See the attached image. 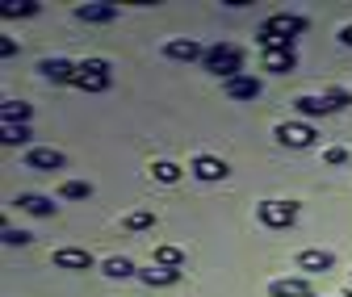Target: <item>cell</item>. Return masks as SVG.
Instances as JSON below:
<instances>
[{"label":"cell","mask_w":352,"mask_h":297,"mask_svg":"<svg viewBox=\"0 0 352 297\" xmlns=\"http://www.w3.org/2000/svg\"><path fill=\"white\" fill-rule=\"evenodd\" d=\"M298 67V51H294V42H285V47L277 51H264V71H273V75H285Z\"/></svg>","instance_id":"4fadbf2b"},{"label":"cell","mask_w":352,"mask_h":297,"mask_svg":"<svg viewBox=\"0 0 352 297\" xmlns=\"http://www.w3.org/2000/svg\"><path fill=\"white\" fill-rule=\"evenodd\" d=\"M223 93H227L231 101H256V97L264 93V84H260L256 75H235V80L223 84Z\"/></svg>","instance_id":"9a60e30c"},{"label":"cell","mask_w":352,"mask_h":297,"mask_svg":"<svg viewBox=\"0 0 352 297\" xmlns=\"http://www.w3.org/2000/svg\"><path fill=\"white\" fill-rule=\"evenodd\" d=\"M340 42H344V47H352V21H348V25L340 29Z\"/></svg>","instance_id":"4dcf8cb0"},{"label":"cell","mask_w":352,"mask_h":297,"mask_svg":"<svg viewBox=\"0 0 352 297\" xmlns=\"http://www.w3.org/2000/svg\"><path fill=\"white\" fill-rule=\"evenodd\" d=\"M151 176H155L160 185H176V180H181V167H176L172 159H155V163H151Z\"/></svg>","instance_id":"603a6c76"},{"label":"cell","mask_w":352,"mask_h":297,"mask_svg":"<svg viewBox=\"0 0 352 297\" xmlns=\"http://www.w3.org/2000/svg\"><path fill=\"white\" fill-rule=\"evenodd\" d=\"M38 5L34 0H9V5H0V17H34Z\"/></svg>","instance_id":"484cf974"},{"label":"cell","mask_w":352,"mask_h":297,"mask_svg":"<svg viewBox=\"0 0 352 297\" xmlns=\"http://www.w3.org/2000/svg\"><path fill=\"white\" fill-rule=\"evenodd\" d=\"M323 163H327V167H344V163H348V147H340V143L327 147V151H323Z\"/></svg>","instance_id":"83f0119b"},{"label":"cell","mask_w":352,"mask_h":297,"mask_svg":"<svg viewBox=\"0 0 352 297\" xmlns=\"http://www.w3.org/2000/svg\"><path fill=\"white\" fill-rule=\"evenodd\" d=\"M340 297H352V289H348V293H340Z\"/></svg>","instance_id":"1f68e13d"},{"label":"cell","mask_w":352,"mask_h":297,"mask_svg":"<svg viewBox=\"0 0 352 297\" xmlns=\"http://www.w3.org/2000/svg\"><path fill=\"white\" fill-rule=\"evenodd\" d=\"M38 71L47 75L51 84H76L80 63H67V59H42V63H38Z\"/></svg>","instance_id":"2e32d148"},{"label":"cell","mask_w":352,"mask_h":297,"mask_svg":"<svg viewBox=\"0 0 352 297\" xmlns=\"http://www.w3.org/2000/svg\"><path fill=\"white\" fill-rule=\"evenodd\" d=\"M0 239H5V247H30L34 243L30 230H13V226H5V235H0Z\"/></svg>","instance_id":"4316f807"},{"label":"cell","mask_w":352,"mask_h":297,"mask_svg":"<svg viewBox=\"0 0 352 297\" xmlns=\"http://www.w3.org/2000/svg\"><path fill=\"white\" fill-rule=\"evenodd\" d=\"M155 264H160V268H181V264H185V251L172 247V243H160V247H155Z\"/></svg>","instance_id":"7402d4cb"},{"label":"cell","mask_w":352,"mask_h":297,"mask_svg":"<svg viewBox=\"0 0 352 297\" xmlns=\"http://www.w3.org/2000/svg\"><path fill=\"white\" fill-rule=\"evenodd\" d=\"M256 218L269 226V230H289V226L298 222V205L273 197V201H260V205H256Z\"/></svg>","instance_id":"7a4b0ae2"},{"label":"cell","mask_w":352,"mask_h":297,"mask_svg":"<svg viewBox=\"0 0 352 297\" xmlns=\"http://www.w3.org/2000/svg\"><path fill=\"white\" fill-rule=\"evenodd\" d=\"M210 71H218L223 75V84L227 80H235V75H243V55H239V47L235 42H214V47L206 51V59H201Z\"/></svg>","instance_id":"6da1fadb"},{"label":"cell","mask_w":352,"mask_h":297,"mask_svg":"<svg viewBox=\"0 0 352 297\" xmlns=\"http://www.w3.org/2000/svg\"><path fill=\"white\" fill-rule=\"evenodd\" d=\"M101 272H105V276H113V281H126V276H139L135 260H126V256H109V260H101Z\"/></svg>","instance_id":"d6986e66"},{"label":"cell","mask_w":352,"mask_h":297,"mask_svg":"<svg viewBox=\"0 0 352 297\" xmlns=\"http://www.w3.org/2000/svg\"><path fill=\"white\" fill-rule=\"evenodd\" d=\"M294 113H298V117H306V121H315V117H327V113H336V105H331L327 97L302 93V97H294Z\"/></svg>","instance_id":"8fae6325"},{"label":"cell","mask_w":352,"mask_h":297,"mask_svg":"<svg viewBox=\"0 0 352 297\" xmlns=\"http://www.w3.org/2000/svg\"><path fill=\"white\" fill-rule=\"evenodd\" d=\"M269 297H315V289L306 276H277L269 281Z\"/></svg>","instance_id":"7c38bea8"},{"label":"cell","mask_w":352,"mask_h":297,"mask_svg":"<svg viewBox=\"0 0 352 297\" xmlns=\"http://www.w3.org/2000/svg\"><path fill=\"white\" fill-rule=\"evenodd\" d=\"M21 163L30 167V172H63V167H67V155L55 151V147H30V151L21 155Z\"/></svg>","instance_id":"5b68a950"},{"label":"cell","mask_w":352,"mask_h":297,"mask_svg":"<svg viewBox=\"0 0 352 297\" xmlns=\"http://www.w3.org/2000/svg\"><path fill=\"white\" fill-rule=\"evenodd\" d=\"M151 226H155V209H135V214L122 218V230H130V235H143Z\"/></svg>","instance_id":"44dd1931"},{"label":"cell","mask_w":352,"mask_h":297,"mask_svg":"<svg viewBox=\"0 0 352 297\" xmlns=\"http://www.w3.org/2000/svg\"><path fill=\"white\" fill-rule=\"evenodd\" d=\"M34 134H30V126H5V130H0V143L5 147H25Z\"/></svg>","instance_id":"d4e9b609"},{"label":"cell","mask_w":352,"mask_h":297,"mask_svg":"<svg viewBox=\"0 0 352 297\" xmlns=\"http://www.w3.org/2000/svg\"><path fill=\"white\" fill-rule=\"evenodd\" d=\"M59 197H63V201H88V197H93V185H84V180H63V185H59Z\"/></svg>","instance_id":"cb8c5ba5"},{"label":"cell","mask_w":352,"mask_h":297,"mask_svg":"<svg viewBox=\"0 0 352 297\" xmlns=\"http://www.w3.org/2000/svg\"><path fill=\"white\" fill-rule=\"evenodd\" d=\"M189 172H193L197 180H206V185H218V180H227V176H231V167L218 159V155H197V159L189 163Z\"/></svg>","instance_id":"ba28073f"},{"label":"cell","mask_w":352,"mask_h":297,"mask_svg":"<svg viewBox=\"0 0 352 297\" xmlns=\"http://www.w3.org/2000/svg\"><path fill=\"white\" fill-rule=\"evenodd\" d=\"M323 97H327V101H331L336 109H344V105H352V93H348V88H331V93H323Z\"/></svg>","instance_id":"f1b7e54d"},{"label":"cell","mask_w":352,"mask_h":297,"mask_svg":"<svg viewBox=\"0 0 352 297\" xmlns=\"http://www.w3.org/2000/svg\"><path fill=\"white\" fill-rule=\"evenodd\" d=\"M13 205L25 209V214H34V218H55V209H59L51 197H42V193H17Z\"/></svg>","instance_id":"5bb4252c"},{"label":"cell","mask_w":352,"mask_h":297,"mask_svg":"<svg viewBox=\"0 0 352 297\" xmlns=\"http://www.w3.org/2000/svg\"><path fill=\"white\" fill-rule=\"evenodd\" d=\"M139 281L151 285V289H155V285H176V281H181V268H160V264H151V268L139 272Z\"/></svg>","instance_id":"ffe728a7"},{"label":"cell","mask_w":352,"mask_h":297,"mask_svg":"<svg viewBox=\"0 0 352 297\" xmlns=\"http://www.w3.org/2000/svg\"><path fill=\"white\" fill-rule=\"evenodd\" d=\"M0 55H5V59H13V55H17V42H13L9 34H0Z\"/></svg>","instance_id":"f546056e"},{"label":"cell","mask_w":352,"mask_h":297,"mask_svg":"<svg viewBox=\"0 0 352 297\" xmlns=\"http://www.w3.org/2000/svg\"><path fill=\"white\" fill-rule=\"evenodd\" d=\"M294 264H298V272H331L336 268V256H331V251H323V247H302L298 256H294Z\"/></svg>","instance_id":"9c48e42d"},{"label":"cell","mask_w":352,"mask_h":297,"mask_svg":"<svg viewBox=\"0 0 352 297\" xmlns=\"http://www.w3.org/2000/svg\"><path fill=\"white\" fill-rule=\"evenodd\" d=\"M118 5H80L76 9V17L80 21H88V25H109V21H118Z\"/></svg>","instance_id":"e0dca14e"},{"label":"cell","mask_w":352,"mask_h":297,"mask_svg":"<svg viewBox=\"0 0 352 297\" xmlns=\"http://www.w3.org/2000/svg\"><path fill=\"white\" fill-rule=\"evenodd\" d=\"M164 59H176V63H197L206 59V47L197 38H168L164 42Z\"/></svg>","instance_id":"8992f818"},{"label":"cell","mask_w":352,"mask_h":297,"mask_svg":"<svg viewBox=\"0 0 352 297\" xmlns=\"http://www.w3.org/2000/svg\"><path fill=\"white\" fill-rule=\"evenodd\" d=\"M76 88L84 93H105L109 88V59H84L76 71Z\"/></svg>","instance_id":"3957f363"},{"label":"cell","mask_w":352,"mask_h":297,"mask_svg":"<svg viewBox=\"0 0 352 297\" xmlns=\"http://www.w3.org/2000/svg\"><path fill=\"white\" fill-rule=\"evenodd\" d=\"M51 264L63 268V272H88V268H93V251H84V247H59L55 256H51Z\"/></svg>","instance_id":"30bf717a"},{"label":"cell","mask_w":352,"mask_h":297,"mask_svg":"<svg viewBox=\"0 0 352 297\" xmlns=\"http://www.w3.org/2000/svg\"><path fill=\"white\" fill-rule=\"evenodd\" d=\"M273 139L281 143V147H294V151H302V147H315V126L311 121H281L277 130H273Z\"/></svg>","instance_id":"277c9868"},{"label":"cell","mask_w":352,"mask_h":297,"mask_svg":"<svg viewBox=\"0 0 352 297\" xmlns=\"http://www.w3.org/2000/svg\"><path fill=\"white\" fill-rule=\"evenodd\" d=\"M30 117H34V105H25V101H5L0 105V121L5 126H30Z\"/></svg>","instance_id":"ac0fdd59"},{"label":"cell","mask_w":352,"mask_h":297,"mask_svg":"<svg viewBox=\"0 0 352 297\" xmlns=\"http://www.w3.org/2000/svg\"><path fill=\"white\" fill-rule=\"evenodd\" d=\"M260 29H269V34H277V38L294 42L298 34H306V17H298V13H273V17H264V25H260Z\"/></svg>","instance_id":"52a82bcc"}]
</instances>
